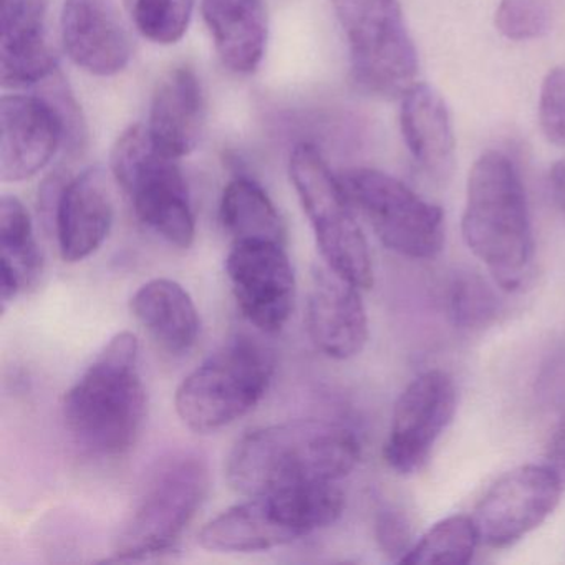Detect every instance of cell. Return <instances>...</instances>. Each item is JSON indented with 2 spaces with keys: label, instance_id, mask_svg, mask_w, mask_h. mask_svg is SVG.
<instances>
[{
  "label": "cell",
  "instance_id": "6da1fadb",
  "mask_svg": "<svg viewBox=\"0 0 565 565\" xmlns=\"http://www.w3.org/2000/svg\"><path fill=\"white\" fill-rule=\"evenodd\" d=\"M360 461V443L345 426L294 419L243 436L227 458L231 488L244 495L330 484Z\"/></svg>",
  "mask_w": 565,
  "mask_h": 565
},
{
  "label": "cell",
  "instance_id": "7a4b0ae2",
  "mask_svg": "<svg viewBox=\"0 0 565 565\" xmlns=\"http://www.w3.org/2000/svg\"><path fill=\"white\" fill-rule=\"evenodd\" d=\"M65 429L84 455L115 459L130 452L147 419L140 343L120 332L105 345L64 398Z\"/></svg>",
  "mask_w": 565,
  "mask_h": 565
},
{
  "label": "cell",
  "instance_id": "3957f363",
  "mask_svg": "<svg viewBox=\"0 0 565 565\" xmlns=\"http://www.w3.org/2000/svg\"><path fill=\"white\" fill-rule=\"evenodd\" d=\"M466 246L505 292L522 286L534 257L531 214L518 167L501 151H486L469 171L462 214Z\"/></svg>",
  "mask_w": 565,
  "mask_h": 565
},
{
  "label": "cell",
  "instance_id": "277c9868",
  "mask_svg": "<svg viewBox=\"0 0 565 565\" xmlns=\"http://www.w3.org/2000/svg\"><path fill=\"white\" fill-rule=\"evenodd\" d=\"M343 508L345 495L335 482L263 492L211 519L198 542L224 554L270 551L329 527Z\"/></svg>",
  "mask_w": 565,
  "mask_h": 565
},
{
  "label": "cell",
  "instance_id": "5b68a950",
  "mask_svg": "<svg viewBox=\"0 0 565 565\" xmlns=\"http://www.w3.org/2000/svg\"><path fill=\"white\" fill-rule=\"evenodd\" d=\"M276 372L274 353L250 337H236L211 353L178 386V416L191 431L207 435L253 412Z\"/></svg>",
  "mask_w": 565,
  "mask_h": 565
},
{
  "label": "cell",
  "instance_id": "8992f818",
  "mask_svg": "<svg viewBox=\"0 0 565 565\" xmlns=\"http://www.w3.org/2000/svg\"><path fill=\"white\" fill-rule=\"evenodd\" d=\"M206 459L174 452L148 476L114 545V561H147L171 551L200 512L210 492Z\"/></svg>",
  "mask_w": 565,
  "mask_h": 565
},
{
  "label": "cell",
  "instance_id": "52a82bcc",
  "mask_svg": "<svg viewBox=\"0 0 565 565\" xmlns=\"http://www.w3.org/2000/svg\"><path fill=\"white\" fill-rule=\"evenodd\" d=\"M110 167L138 220L167 243L188 249L196 236L190 190L178 160L154 147L147 127L134 125L118 137Z\"/></svg>",
  "mask_w": 565,
  "mask_h": 565
},
{
  "label": "cell",
  "instance_id": "ba28073f",
  "mask_svg": "<svg viewBox=\"0 0 565 565\" xmlns=\"http://www.w3.org/2000/svg\"><path fill=\"white\" fill-rule=\"evenodd\" d=\"M289 174L327 266L360 289H370L373 264L369 243L356 223L355 207L340 178L332 173L322 153L309 143L294 148Z\"/></svg>",
  "mask_w": 565,
  "mask_h": 565
},
{
  "label": "cell",
  "instance_id": "9c48e42d",
  "mask_svg": "<svg viewBox=\"0 0 565 565\" xmlns=\"http://www.w3.org/2000/svg\"><path fill=\"white\" fill-rule=\"evenodd\" d=\"M345 31L356 87L376 97H403L416 84L418 54L398 0H332Z\"/></svg>",
  "mask_w": 565,
  "mask_h": 565
},
{
  "label": "cell",
  "instance_id": "30bf717a",
  "mask_svg": "<svg viewBox=\"0 0 565 565\" xmlns=\"http://www.w3.org/2000/svg\"><path fill=\"white\" fill-rule=\"evenodd\" d=\"M350 203L363 214L379 239L408 259H435L445 244L441 207L373 168H350L340 174Z\"/></svg>",
  "mask_w": 565,
  "mask_h": 565
},
{
  "label": "cell",
  "instance_id": "8fae6325",
  "mask_svg": "<svg viewBox=\"0 0 565 565\" xmlns=\"http://www.w3.org/2000/svg\"><path fill=\"white\" fill-rule=\"evenodd\" d=\"M562 484L547 465H524L498 479L476 505L479 541L505 548L537 529L561 501Z\"/></svg>",
  "mask_w": 565,
  "mask_h": 565
},
{
  "label": "cell",
  "instance_id": "7c38bea8",
  "mask_svg": "<svg viewBox=\"0 0 565 565\" xmlns=\"http://www.w3.org/2000/svg\"><path fill=\"white\" fill-rule=\"evenodd\" d=\"M41 206L54 224L65 263H81L97 253L114 226V198L100 168L72 178L54 174L42 188Z\"/></svg>",
  "mask_w": 565,
  "mask_h": 565
},
{
  "label": "cell",
  "instance_id": "4fadbf2b",
  "mask_svg": "<svg viewBox=\"0 0 565 565\" xmlns=\"http://www.w3.org/2000/svg\"><path fill=\"white\" fill-rule=\"evenodd\" d=\"M286 244L233 243L226 274L243 316L264 333L284 329L296 302V276Z\"/></svg>",
  "mask_w": 565,
  "mask_h": 565
},
{
  "label": "cell",
  "instance_id": "5bb4252c",
  "mask_svg": "<svg viewBox=\"0 0 565 565\" xmlns=\"http://www.w3.org/2000/svg\"><path fill=\"white\" fill-rule=\"evenodd\" d=\"M456 413V386L443 370L413 380L393 409L383 458L393 471L412 475L426 461Z\"/></svg>",
  "mask_w": 565,
  "mask_h": 565
},
{
  "label": "cell",
  "instance_id": "9a60e30c",
  "mask_svg": "<svg viewBox=\"0 0 565 565\" xmlns=\"http://www.w3.org/2000/svg\"><path fill=\"white\" fill-rule=\"evenodd\" d=\"M65 130L61 115L42 95H6L0 100V178L19 183L41 173Z\"/></svg>",
  "mask_w": 565,
  "mask_h": 565
},
{
  "label": "cell",
  "instance_id": "2e32d148",
  "mask_svg": "<svg viewBox=\"0 0 565 565\" xmlns=\"http://www.w3.org/2000/svg\"><path fill=\"white\" fill-rule=\"evenodd\" d=\"M360 290L327 264L313 269L307 329L317 349L330 359H352L366 345L369 317Z\"/></svg>",
  "mask_w": 565,
  "mask_h": 565
},
{
  "label": "cell",
  "instance_id": "e0dca14e",
  "mask_svg": "<svg viewBox=\"0 0 565 565\" xmlns=\"http://www.w3.org/2000/svg\"><path fill=\"white\" fill-rule=\"evenodd\" d=\"M61 31L68 57L88 74L111 77L130 64V34L114 0H65Z\"/></svg>",
  "mask_w": 565,
  "mask_h": 565
},
{
  "label": "cell",
  "instance_id": "ac0fdd59",
  "mask_svg": "<svg viewBox=\"0 0 565 565\" xmlns=\"http://www.w3.org/2000/svg\"><path fill=\"white\" fill-rule=\"evenodd\" d=\"M206 124V102L200 78L191 68L177 67L158 82L147 130L154 147L181 160L196 150Z\"/></svg>",
  "mask_w": 565,
  "mask_h": 565
},
{
  "label": "cell",
  "instance_id": "d6986e66",
  "mask_svg": "<svg viewBox=\"0 0 565 565\" xmlns=\"http://www.w3.org/2000/svg\"><path fill=\"white\" fill-rule=\"evenodd\" d=\"M57 72V54L49 38L45 6L29 0L15 11L2 14L0 77L9 88L44 84Z\"/></svg>",
  "mask_w": 565,
  "mask_h": 565
},
{
  "label": "cell",
  "instance_id": "ffe728a7",
  "mask_svg": "<svg viewBox=\"0 0 565 565\" xmlns=\"http://www.w3.org/2000/svg\"><path fill=\"white\" fill-rule=\"evenodd\" d=\"M403 138L413 160L433 180H446L455 167V131L441 95L415 84L402 97Z\"/></svg>",
  "mask_w": 565,
  "mask_h": 565
},
{
  "label": "cell",
  "instance_id": "44dd1931",
  "mask_svg": "<svg viewBox=\"0 0 565 565\" xmlns=\"http://www.w3.org/2000/svg\"><path fill=\"white\" fill-rule=\"evenodd\" d=\"M201 12L217 54L234 74H253L266 54L264 0H201Z\"/></svg>",
  "mask_w": 565,
  "mask_h": 565
},
{
  "label": "cell",
  "instance_id": "7402d4cb",
  "mask_svg": "<svg viewBox=\"0 0 565 565\" xmlns=\"http://www.w3.org/2000/svg\"><path fill=\"white\" fill-rule=\"evenodd\" d=\"M135 319L170 355H184L200 337V313L193 297L177 280L153 279L130 300Z\"/></svg>",
  "mask_w": 565,
  "mask_h": 565
},
{
  "label": "cell",
  "instance_id": "603a6c76",
  "mask_svg": "<svg viewBox=\"0 0 565 565\" xmlns=\"http://www.w3.org/2000/svg\"><path fill=\"white\" fill-rule=\"evenodd\" d=\"M0 299L2 310L41 279L44 257L28 207L14 196L0 201Z\"/></svg>",
  "mask_w": 565,
  "mask_h": 565
},
{
  "label": "cell",
  "instance_id": "cb8c5ba5",
  "mask_svg": "<svg viewBox=\"0 0 565 565\" xmlns=\"http://www.w3.org/2000/svg\"><path fill=\"white\" fill-rule=\"evenodd\" d=\"M221 224L241 241H269L286 244V227L269 194L250 178H234L224 188L220 204Z\"/></svg>",
  "mask_w": 565,
  "mask_h": 565
},
{
  "label": "cell",
  "instance_id": "d4e9b609",
  "mask_svg": "<svg viewBox=\"0 0 565 565\" xmlns=\"http://www.w3.org/2000/svg\"><path fill=\"white\" fill-rule=\"evenodd\" d=\"M478 529L468 515H451L436 522L413 544L399 564L466 565L475 557L479 544Z\"/></svg>",
  "mask_w": 565,
  "mask_h": 565
},
{
  "label": "cell",
  "instance_id": "484cf974",
  "mask_svg": "<svg viewBox=\"0 0 565 565\" xmlns=\"http://www.w3.org/2000/svg\"><path fill=\"white\" fill-rule=\"evenodd\" d=\"M448 312L458 329H482L498 316V294L479 274H458L449 284Z\"/></svg>",
  "mask_w": 565,
  "mask_h": 565
},
{
  "label": "cell",
  "instance_id": "4316f807",
  "mask_svg": "<svg viewBox=\"0 0 565 565\" xmlns=\"http://www.w3.org/2000/svg\"><path fill=\"white\" fill-rule=\"evenodd\" d=\"M196 0H134L131 15L138 32L158 45L178 44L193 18Z\"/></svg>",
  "mask_w": 565,
  "mask_h": 565
},
{
  "label": "cell",
  "instance_id": "83f0119b",
  "mask_svg": "<svg viewBox=\"0 0 565 565\" xmlns=\"http://www.w3.org/2000/svg\"><path fill=\"white\" fill-rule=\"evenodd\" d=\"M502 38L514 42L537 41L552 28L551 0H501L494 15Z\"/></svg>",
  "mask_w": 565,
  "mask_h": 565
},
{
  "label": "cell",
  "instance_id": "f1b7e54d",
  "mask_svg": "<svg viewBox=\"0 0 565 565\" xmlns=\"http://www.w3.org/2000/svg\"><path fill=\"white\" fill-rule=\"evenodd\" d=\"M539 124L551 143L565 148V65L552 68L542 82Z\"/></svg>",
  "mask_w": 565,
  "mask_h": 565
},
{
  "label": "cell",
  "instance_id": "f546056e",
  "mask_svg": "<svg viewBox=\"0 0 565 565\" xmlns=\"http://www.w3.org/2000/svg\"><path fill=\"white\" fill-rule=\"evenodd\" d=\"M375 537L383 554L396 562H402L415 544L412 522L396 505H383L376 511Z\"/></svg>",
  "mask_w": 565,
  "mask_h": 565
},
{
  "label": "cell",
  "instance_id": "4dcf8cb0",
  "mask_svg": "<svg viewBox=\"0 0 565 565\" xmlns=\"http://www.w3.org/2000/svg\"><path fill=\"white\" fill-rule=\"evenodd\" d=\"M49 81H51V87L45 90L42 97L47 98L61 115L65 130L64 145H67L72 153H77L85 147V140H87V128H85L81 108H78L77 102L72 97L71 92L65 87L64 78L58 75V72H55Z\"/></svg>",
  "mask_w": 565,
  "mask_h": 565
},
{
  "label": "cell",
  "instance_id": "1f68e13d",
  "mask_svg": "<svg viewBox=\"0 0 565 565\" xmlns=\"http://www.w3.org/2000/svg\"><path fill=\"white\" fill-rule=\"evenodd\" d=\"M547 466L565 486V418L562 419L561 426L552 436L551 445H548Z\"/></svg>",
  "mask_w": 565,
  "mask_h": 565
},
{
  "label": "cell",
  "instance_id": "d6a6232c",
  "mask_svg": "<svg viewBox=\"0 0 565 565\" xmlns=\"http://www.w3.org/2000/svg\"><path fill=\"white\" fill-rule=\"evenodd\" d=\"M548 183H551L552 196H554L555 203L565 213V158L552 167Z\"/></svg>",
  "mask_w": 565,
  "mask_h": 565
},
{
  "label": "cell",
  "instance_id": "836d02e7",
  "mask_svg": "<svg viewBox=\"0 0 565 565\" xmlns=\"http://www.w3.org/2000/svg\"><path fill=\"white\" fill-rule=\"evenodd\" d=\"M28 2L29 0H2V14L15 11V9L22 8Z\"/></svg>",
  "mask_w": 565,
  "mask_h": 565
}]
</instances>
